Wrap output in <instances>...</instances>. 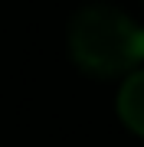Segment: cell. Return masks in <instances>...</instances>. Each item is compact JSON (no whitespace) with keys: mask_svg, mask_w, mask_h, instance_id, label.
I'll return each mask as SVG.
<instances>
[{"mask_svg":"<svg viewBox=\"0 0 144 147\" xmlns=\"http://www.w3.org/2000/svg\"><path fill=\"white\" fill-rule=\"evenodd\" d=\"M69 56L98 79L134 72L144 62V26L112 3H89L69 20Z\"/></svg>","mask_w":144,"mask_h":147,"instance_id":"6da1fadb","label":"cell"},{"mask_svg":"<svg viewBox=\"0 0 144 147\" xmlns=\"http://www.w3.org/2000/svg\"><path fill=\"white\" fill-rule=\"evenodd\" d=\"M118 115L134 134L144 137V69H134L121 82L118 92Z\"/></svg>","mask_w":144,"mask_h":147,"instance_id":"7a4b0ae2","label":"cell"}]
</instances>
